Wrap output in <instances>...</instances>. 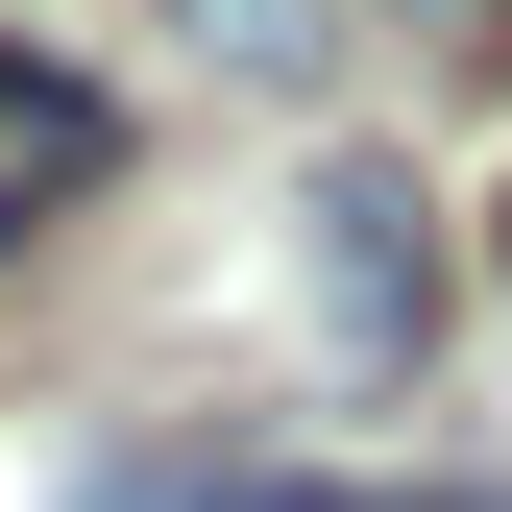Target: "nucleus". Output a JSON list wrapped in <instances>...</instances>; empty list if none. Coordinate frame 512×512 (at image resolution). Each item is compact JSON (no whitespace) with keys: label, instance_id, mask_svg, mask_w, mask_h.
Instances as JSON below:
<instances>
[{"label":"nucleus","instance_id":"nucleus-1","mask_svg":"<svg viewBox=\"0 0 512 512\" xmlns=\"http://www.w3.org/2000/svg\"><path fill=\"white\" fill-rule=\"evenodd\" d=\"M317 342H342L366 391L439 342V196H415L391 147H342V171H317Z\"/></svg>","mask_w":512,"mask_h":512},{"label":"nucleus","instance_id":"nucleus-2","mask_svg":"<svg viewBox=\"0 0 512 512\" xmlns=\"http://www.w3.org/2000/svg\"><path fill=\"white\" fill-rule=\"evenodd\" d=\"M98 196H122V98L74 74V49L0 25V244H49V220H98Z\"/></svg>","mask_w":512,"mask_h":512},{"label":"nucleus","instance_id":"nucleus-3","mask_svg":"<svg viewBox=\"0 0 512 512\" xmlns=\"http://www.w3.org/2000/svg\"><path fill=\"white\" fill-rule=\"evenodd\" d=\"M196 25V74H244V98H317L342 74V0H171Z\"/></svg>","mask_w":512,"mask_h":512},{"label":"nucleus","instance_id":"nucleus-4","mask_svg":"<svg viewBox=\"0 0 512 512\" xmlns=\"http://www.w3.org/2000/svg\"><path fill=\"white\" fill-rule=\"evenodd\" d=\"M171 512H488V488H171Z\"/></svg>","mask_w":512,"mask_h":512}]
</instances>
